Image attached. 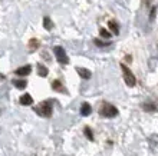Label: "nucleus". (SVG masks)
I'll return each mask as SVG.
<instances>
[{"label":"nucleus","instance_id":"obj_1","mask_svg":"<svg viewBox=\"0 0 158 156\" xmlns=\"http://www.w3.org/2000/svg\"><path fill=\"white\" fill-rule=\"evenodd\" d=\"M52 109H53V102H52L50 99L39 103V105H36V106L33 107L35 113H38L42 118H50V116H52Z\"/></svg>","mask_w":158,"mask_h":156},{"label":"nucleus","instance_id":"obj_2","mask_svg":"<svg viewBox=\"0 0 158 156\" xmlns=\"http://www.w3.org/2000/svg\"><path fill=\"white\" fill-rule=\"evenodd\" d=\"M99 115L104 116V118H108V119H111V118H115V116H118V109L114 106V105H111V103L104 102V103H102V106L99 107Z\"/></svg>","mask_w":158,"mask_h":156},{"label":"nucleus","instance_id":"obj_3","mask_svg":"<svg viewBox=\"0 0 158 156\" xmlns=\"http://www.w3.org/2000/svg\"><path fill=\"white\" fill-rule=\"evenodd\" d=\"M121 70H122V74H124L125 83L131 87L135 86V85H137V79H135V76H134V73L131 72V69H129L128 66L124 65V63H121Z\"/></svg>","mask_w":158,"mask_h":156},{"label":"nucleus","instance_id":"obj_4","mask_svg":"<svg viewBox=\"0 0 158 156\" xmlns=\"http://www.w3.org/2000/svg\"><path fill=\"white\" fill-rule=\"evenodd\" d=\"M53 54L60 65H68V63H69V58L66 56V52H65V49H63L62 46H55Z\"/></svg>","mask_w":158,"mask_h":156},{"label":"nucleus","instance_id":"obj_5","mask_svg":"<svg viewBox=\"0 0 158 156\" xmlns=\"http://www.w3.org/2000/svg\"><path fill=\"white\" fill-rule=\"evenodd\" d=\"M30 72H32V66L26 65V66H22V67L16 69V72H15V73H16L17 76H27Z\"/></svg>","mask_w":158,"mask_h":156},{"label":"nucleus","instance_id":"obj_6","mask_svg":"<svg viewBox=\"0 0 158 156\" xmlns=\"http://www.w3.org/2000/svg\"><path fill=\"white\" fill-rule=\"evenodd\" d=\"M19 103H20L22 106H30L32 103H33V98L30 96V94H23V96H20V99H19Z\"/></svg>","mask_w":158,"mask_h":156},{"label":"nucleus","instance_id":"obj_7","mask_svg":"<svg viewBox=\"0 0 158 156\" xmlns=\"http://www.w3.org/2000/svg\"><path fill=\"white\" fill-rule=\"evenodd\" d=\"M52 89H53V90H56V92H60V93H68L66 89L62 86V82H60L59 79H56V80H53V82H52Z\"/></svg>","mask_w":158,"mask_h":156},{"label":"nucleus","instance_id":"obj_8","mask_svg":"<svg viewBox=\"0 0 158 156\" xmlns=\"http://www.w3.org/2000/svg\"><path fill=\"white\" fill-rule=\"evenodd\" d=\"M76 73H78L82 79H91V76H92L91 70L85 69V67H76Z\"/></svg>","mask_w":158,"mask_h":156},{"label":"nucleus","instance_id":"obj_9","mask_svg":"<svg viewBox=\"0 0 158 156\" xmlns=\"http://www.w3.org/2000/svg\"><path fill=\"white\" fill-rule=\"evenodd\" d=\"M92 113V107L89 103H82L81 106V115L82 116H89Z\"/></svg>","mask_w":158,"mask_h":156},{"label":"nucleus","instance_id":"obj_10","mask_svg":"<svg viewBox=\"0 0 158 156\" xmlns=\"http://www.w3.org/2000/svg\"><path fill=\"white\" fill-rule=\"evenodd\" d=\"M108 26H109V29H111V32H112L114 34H119V25H118L117 20H109Z\"/></svg>","mask_w":158,"mask_h":156},{"label":"nucleus","instance_id":"obj_11","mask_svg":"<svg viewBox=\"0 0 158 156\" xmlns=\"http://www.w3.org/2000/svg\"><path fill=\"white\" fill-rule=\"evenodd\" d=\"M43 27H45L48 32L53 29V22L50 20L49 16H45V17H43Z\"/></svg>","mask_w":158,"mask_h":156},{"label":"nucleus","instance_id":"obj_12","mask_svg":"<svg viewBox=\"0 0 158 156\" xmlns=\"http://www.w3.org/2000/svg\"><path fill=\"white\" fill-rule=\"evenodd\" d=\"M48 73H49L48 67L39 63V65H38V74H39V76H40V78H46V76H48Z\"/></svg>","mask_w":158,"mask_h":156},{"label":"nucleus","instance_id":"obj_13","mask_svg":"<svg viewBox=\"0 0 158 156\" xmlns=\"http://www.w3.org/2000/svg\"><path fill=\"white\" fill-rule=\"evenodd\" d=\"M142 109L145 112H157V105H154V103H144L142 105Z\"/></svg>","mask_w":158,"mask_h":156},{"label":"nucleus","instance_id":"obj_14","mask_svg":"<svg viewBox=\"0 0 158 156\" xmlns=\"http://www.w3.org/2000/svg\"><path fill=\"white\" fill-rule=\"evenodd\" d=\"M13 85L17 87V89H25L27 86V82L26 80H13Z\"/></svg>","mask_w":158,"mask_h":156},{"label":"nucleus","instance_id":"obj_15","mask_svg":"<svg viewBox=\"0 0 158 156\" xmlns=\"http://www.w3.org/2000/svg\"><path fill=\"white\" fill-rule=\"evenodd\" d=\"M29 47H30V52H35V50L39 47V42L36 39H30V43H29Z\"/></svg>","mask_w":158,"mask_h":156},{"label":"nucleus","instance_id":"obj_16","mask_svg":"<svg viewBox=\"0 0 158 156\" xmlns=\"http://www.w3.org/2000/svg\"><path fill=\"white\" fill-rule=\"evenodd\" d=\"M99 34H101V37L102 39H111V32H108L106 29H99Z\"/></svg>","mask_w":158,"mask_h":156},{"label":"nucleus","instance_id":"obj_17","mask_svg":"<svg viewBox=\"0 0 158 156\" xmlns=\"http://www.w3.org/2000/svg\"><path fill=\"white\" fill-rule=\"evenodd\" d=\"M85 136H86L89 140H94V133H92L91 127H85Z\"/></svg>","mask_w":158,"mask_h":156},{"label":"nucleus","instance_id":"obj_18","mask_svg":"<svg viewBox=\"0 0 158 156\" xmlns=\"http://www.w3.org/2000/svg\"><path fill=\"white\" fill-rule=\"evenodd\" d=\"M95 45L101 46V47H106V46H109L111 43H109V42H102V40H99V39H95Z\"/></svg>","mask_w":158,"mask_h":156},{"label":"nucleus","instance_id":"obj_19","mask_svg":"<svg viewBox=\"0 0 158 156\" xmlns=\"http://www.w3.org/2000/svg\"><path fill=\"white\" fill-rule=\"evenodd\" d=\"M155 14H157V6H154V7L151 9V12H150V20L151 22L155 19Z\"/></svg>","mask_w":158,"mask_h":156},{"label":"nucleus","instance_id":"obj_20","mask_svg":"<svg viewBox=\"0 0 158 156\" xmlns=\"http://www.w3.org/2000/svg\"><path fill=\"white\" fill-rule=\"evenodd\" d=\"M4 78H6V76H4V74H3V73H0V80H3V79H4Z\"/></svg>","mask_w":158,"mask_h":156}]
</instances>
